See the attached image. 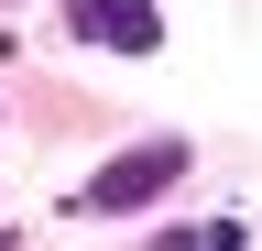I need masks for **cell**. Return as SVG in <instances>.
Wrapping results in <instances>:
<instances>
[{
    "mask_svg": "<svg viewBox=\"0 0 262 251\" xmlns=\"http://www.w3.org/2000/svg\"><path fill=\"white\" fill-rule=\"evenodd\" d=\"M175 175H186V142H142V153H110V164L88 175V197H77V208H88V218H131V208H153Z\"/></svg>",
    "mask_w": 262,
    "mask_h": 251,
    "instance_id": "6da1fadb",
    "label": "cell"
},
{
    "mask_svg": "<svg viewBox=\"0 0 262 251\" xmlns=\"http://www.w3.org/2000/svg\"><path fill=\"white\" fill-rule=\"evenodd\" d=\"M66 33L98 44V55H153L164 44V11L153 0H66Z\"/></svg>",
    "mask_w": 262,
    "mask_h": 251,
    "instance_id": "7a4b0ae2",
    "label": "cell"
},
{
    "mask_svg": "<svg viewBox=\"0 0 262 251\" xmlns=\"http://www.w3.org/2000/svg\"><path fill=\"white\" fill-rule=\"evenodd\" d=\"M164 240H175V251H229V240H241V218H175Z\"/></svg>",
    "mask_w": 262,
    "mask_h": 251,
    "instance_id": "3957f363",
    "label": "cell"
}]
</instances>
